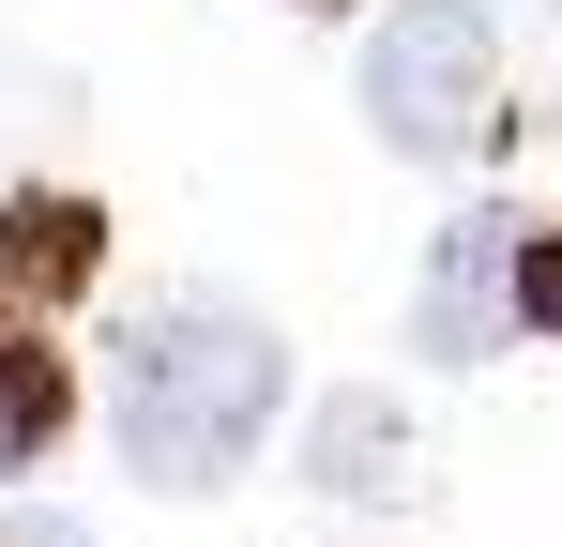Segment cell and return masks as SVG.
<instances>
[{
  "label": "cell",
  "mask_w": 562,
  "mask_h": 547,
  "mask_svg": "<svg viewBox=\"0 0 562 547\" xmlns=\"http://www.w3.org/2000/svg\"><path fill=\"white\" fill-rule=\"evenodd\" d=\"M411 335H426V365H486L502 335H517V213H457V228L426 244Z\"/></svg>",
  "instance_id": "cell-3"
},
{
  "label": "cell",
  "mask_w": 562,
  "mask_h": 547,
  "mask_svg": "<svg viewBox=\"0 0 562 547\" xmlns=\"http://www.w3.org/2000/svg\"><path fill=\"white\" fill-rule=\"evenodd\" d=\"M517 320L562 335V228H517Z\"/></svg>",
  "instance_id": "cell-7"
},
{
  "label": "cell",
  "mask_w": 562,
  "mask_h": 547,
  "mask_svg": "<svg viewBox=\"0 0 562 547\" xmlns=\"http://www.w3.org/2000/svg\"><path fill=\"white\" fill-rule=\"evenodd\" d=\"M304 487H319V502H426V442H411V411H395V395H366V380H350V395H319V426H304Z\"/></svg>",
  "instance_id": "cell-4"
},
{
  "label": "cell",
  "mask_w": 562,
  "mask_h": 547,
  "mask_svg": "<svg viewBox=\"0 0 562 547\" xmlns=\"http://www.w3.org/2000/svg\"><path fill=\"white\" fill-rule=\"evenodd\" d=\"M92 274H106V213L77 182H15V198H0V289H15V304H77Z\"/></svg>",
  "instance_id": "cell-5"
},
{
  "label": "cell",
  "mask_w": 562,
  "mask_h": 547,
  "mask_svg": "<svg viewBox=\"0 0 562 547\" xmlns=\"http://www.w3.org/2000/svg\"><path fill=\"white\" fill-rule=\"evenodd\" d=\"M366 122L380 153H411V168H457L502 137V31H486V0H395L366 31Z\"/></svg>",
  "instance_id": "cell-2"
},
{
  "label": "cell",
  "mask_w": 562,
  "mask_h": 547,
  "mask_svg": "<svg viewBox=\"0 0 562 547\" xmlns=\"http://www.w3.org/2000/svg\"><path fill=\"white\" fill-rule=\"evenodd\" d=\"M274 411H289L274 320H244V304H213V289H153V304L122 320V350H106V442H122L137 487H168V502L244 487V456L274 442Z\"/></svg>",
  "instance_id": "cell-1"
},
{
  "label": "cell",
  "mask_w": 562,
  "mask_h": 547,
  "mask_svg": "<svg viewBox=\"0 0 562 547\" xmlns=\"http://www.w3.org/2000/svg\"><path fill=\"white\" fill-rule=\"evenodd\" d=\"M0 547H92V533H77V517H46V502H15V517H0Z\"/></svg>",
  "instance_id": "cell-8"
},
{
  "label": "cell",
  "mask_w": 562,
  "mask_h": 547,
  "mask_svg": "<svg viewBox=\"0 0 562 547\" xmlns=\"http://www.w3.org/2000/svg\"><path fill=\"white\" fill-rule=\"evenodd\" d=\"M61 426H77V380H61V350L31 335V304L0 289V471H31Z\"/></svg>",
  "instance_id": "cell-6"
}]
</instances>
